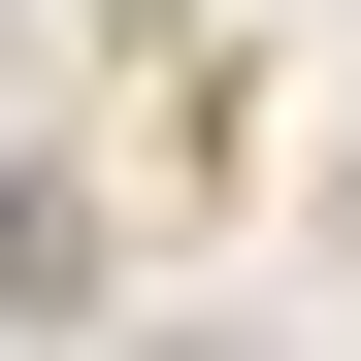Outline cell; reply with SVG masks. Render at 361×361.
Instances as JSON below:
<instances>
[{
  "label": "cell",
  "mask_w": 361,
  "mask_h": 361,
  "mask_svg": "<svg viewBox=\"0 0 361 361\" xmlns=\"http://www.w3.org/2000/svg\"><path fill=\"white\" fill-rule=\"evenodd\" d=\"M0 329H99V164H0Z\"/></svg>",
  "instance_id": "cell-1"
}]
</instances>
